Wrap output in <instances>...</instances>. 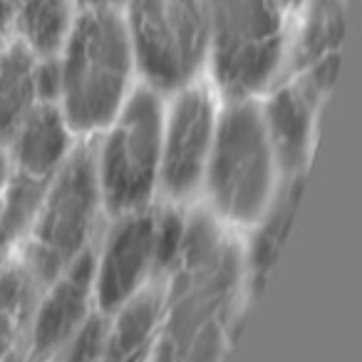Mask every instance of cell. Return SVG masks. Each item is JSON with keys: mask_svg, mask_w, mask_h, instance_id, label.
Here are the masks:
<instances>
[{"mask_svg": "<svg viewBox=\"0 0 362 362\" xmlns=\"http://www.w3.org/2000/svg\"><path fill=\"white\" fill-rule=\"evenodd\" d=\"M60 112L72 132L112 124L127 100L134 55L117 11H82L62 45Z\"/></svg>", "mask_w": 362, "mask_h": 362, "instance_id": "obj_1", "label": "cell"}, {"mask_svg": "<svg viewBox=\"0 0 362 362\" xmlns=\"http://www.w3.org/2000/svg\"><path fill=\"white\" fill-rule=\"evenodd\" d=\"M204 181L214 209L226 221L256 223L266 211L276 194V156L256 102H228L216 117Z\"/></svg>", "mask_w": 362, "mask_h": 362, "instance_id": "obj_2", "label": "cell"}, {"mask_svg": "<svg viewBox=\"0 0 362 362\" xmlns=\"http://www.w3.org/2000/svg\"><path fill=\"white\" fill-rule=\"evenodd\" d=\"M214 82L228 102L263 92L283 62L286 30L278 0H206Z\"/></svg>", "mask_w": 362, "mask_h": 362, "instance_id": "obj_3", "label": "cell"}, {"mask_svg": "<svg viewBox=\"0 0 362 362\" xmlns=\"http://www.w3.org/2000/svg\"><path fill=\"white\" fill-rule=\"evenodd\" d=\"M102 209L95 149L77 146L47 179L28 243V276L50 286L75 258L87 251Z\"/></svg>", "mask_w": 362, "mask_h": 362, "instance_id": "obj_4", "label": "cell"}, {"mask_svg": "<svg viewBox=\"0 0 362 362\" xmlns=\"http://www.w3.org/2000/svg\"><path fill=\"white\" fill-rule=\"evenodd\" d=\"M161 124L164 110L151 87L136 90L112 119L95 171L102 206L115 216L149 206L159 187Z\"/></svg>", "mask_w": 362, "mask_h": 362, "instance_id": "obj_5", "label": "cell"}, {"mask_svg": "<svg viewBox=\"0 0 362 362\" xmlns=\"http://www.w3.org/2000/svg\"><path fill=\"white\" fill-rule=\"evenodd\" d=\"M127 35L134 65L154 92L192 85L206 62V0H129Z\"/></svg>", "mask_w": 362, "mask_h": 362, "instance_id": "obj_6", "label": "cell"}, {"mask_svg": "<svg viewBox=\"0 0 362 362\" xmlns=\"http://www.w3.org/2000/svg\"><path fill=\"white\" fill-rule=\"evenodd\" d=\"M216 102L206 87H184L161 124L159 187L166 197H192L204 181L216 132Z\"/></svg>", "mask_w": 362, "mask_h": 362, "instance_id": "obj_7", "label": "cell"}, {"mask_svg": "<svg viewBox=\"0 0 362 362\" xmlns=\"http://www.w3.org/2000/svg\"><path fill=\"white\" fill-rule=\"evenodd\" d=\"M154 214L149 206L117 216L95 258L92 300L102 313H117L139 296L154 271Z\"/></svg>", "mask_w": 362, "mask_h": 362, "instance_id": "obj_8", "label": "cell"}, {"mask_svg": "<svg viewBox=\"0 0 362 362\" xmlns=\"http://www.w3.org/2000/svg\"><path fill=\"white\" fill-rule=\"evenodd\" d=\"M95 253L87 248L47 286V296L33 317V357L47 360L57 355L90 320Z\"/></svg>", "mask_w": 362, "mask_h": 362, "instance_id": "obj_9", "label": "cell"}, {"mask_svg": "<svg viewBox=\"0 0 362 362\" xmlns=\"http://www.w3.org/2000/svg\"><path fill=\"white\" fill-rule=\"evenodd\" d=\"M305 16L293 45V67L298 82L317 102L335 87L340 77L342 40L347 13L345 0H305Z\"/></svg>", "mask_w": 362, "mask_h": 362, "instance_id": "obj_10", "label": "cell"}, {"mask_svg": "<svg viewBox=\"0 0 362 362\" xmlns=\"http://www.w3.org/2000/svg\"><path fill=\"white\" fill-rule=\"evenodd\" d=\"M315 110L317 100L300 82L276 90L266 107H261L276 166H281L288 176L303 174V166L310 154Z\"/></svg>", "mask_w": 362, "mask_h": 362, "instance_id": "obj_11", "label": "cell"}, {"mask_svg": "<svg viewBox=\"0 0 362 362\" xmlns=\"http://www.w3.org/2000/svg\"><path fill=\"white\" fill-rule=\"evenodd\" d=\"M70 132L57 105L33 107L11 136L18 171L33 179H50L72 151Z\"/></svg>", "mask_w": 362, "mask_h": 362, "instance_id": "obj_12", "label": "cell"}, {"mask_svg": "<svg viewBox=\"0 0 362 362\" xmlns=\"http://www.w3.org/2000/svg\"><path fill=\"white\" fill-rule=\"evenodd\" d=\"M303 192V174L288 176V184L281 192L273 194L271 204L258 218V228L253 233L251 251H248V273H251L253 296L263 291L273 266L278 261V253L288 236V228L293 223L298 209V199Z\"/></svg>", "mask_w": 362, "mask_h": 362, "instance_id": "obj_13", "label": "cell"}, {"mask_svg": "<svg viewBox=\"0 0 362 362\" xmlns=\"http://www.w3.org/2000/svg\"><path fill=\"white\" fill-rule=\"evenodd\" d=\"M161 320V298L141 291L117 310L115 325H107L102 362H144Z\"/></svg>", "mask_w": 362, "mask_h": 362, "instance_id": "obj_14", "label": "cell"}, {"mask_svg": "<svg viewBox=\"0 0 362 362\" xmlns=\"http://www.w3.org/2000/svg\"><path fill=\"white\" fill-rule=\"evenodd\" d=\"M13 23L35 57H55L75 23L72 0H16Z\"/></svg>", "mask_w": 362, "mask_h": 362, "instance_id": "obj_15", "label": "cell"}, {"mask_svg": "<svg viewBox=\"0 0 362 362\" xmlns=\"http://www.w3.org/2000/svg\"><path fill=\"white\" fill-rule=\"evenodd\" d=\"M35 55L23 42L0 50V141H11L18 124L37 105L33 90Z\"/></svg>", "mask_w": 362, "mask_h": 362, "instance_id": "obj_16", "label": "cell"}, {"mask_svg": "<svg viewBox=\"0 0 362 362\" xmlns=\"http://www.w3.org/2000/svg\"><path fill=\"white\" fill-rule=\"evenodd\" d=\"M45 184L42 179H33L18 171L11 181H6V199L0 204V228L6 241L21 236L28 228V223L35 221L37 209H40L42 194H45Z\"/></svg>", "mask_w": 362, "mask_h": 362, "instance_id": "obj_17", "label": "cell"}, {"mask_svg": "<svg viewBox=\"0 0 362 362\" xmlns=\"http://www.w3.org/2000/svg\"><path fill=\"white\" fill-rule=\"evenodd\" d=\"M187 236V218L176 209L154 214V271L166 273L179 266L181 248Z\"/></svg>", "mask_w": 362, "mask_h": 362, "instance_id": "obj_18", "label": "cell"}, {"mask_svg": "<svg viewBox=\"0 0 362 362\" xmlns=\"http://www.w3.org/2000/svg\"><path fill=\"white\" fill-rule=\"evenodd\" d=\"M33 90H35L37 105H57L62 95V67L57 57H42L35 60L33 67Z\"/></svg>", "mask_w": 362, "mask_h": 362, "instance_id": "obj_19", "label": "cell"}, {"mask_svg": "<svg viewBox=\"0 0 362 362\" xmlns=\"http://www.w3.org/2000/svg\"><path fill=\"white\" fill-rule=\"evenodd\" d=\"M82 11H117L119 6H127L129 0H75Z\"/></svg>", "mask_w": 362, "mask_h": 362, "instance_id": "obj_20", "label": "cell"}, {"mask_svg": "<svg viewBox=\"0 0 362 362\" xmlns=\"http://www.w3.org/2000/svg\"><path fill=\"white\" fill-rule=\"evenodd\" d=\"M13 13H16V0H0V33H6V28L13 23Z\"/></svg>", "mask_w": 362, "mask_h": 362, "instance_id": "obj_21", "label": "cell"}, {"mask_svg": "<svg viewBox=\"0 0 362 362\" xmlns=\"http://www.w3.org/2000/svg\"><path fill=\"white\" fill-rule=\"evenodd\" d=\"M6 181H8V159H6V154L0 151V189L6 187Z\"/></svg>", "mask_w": 362, "mask_h": 362, "instance_id": "obj_22", "label": "cell"}, {"mask_svg": "<svg viewBox=\"0 0 362 362\" xmlns=\"http://www.w3.org/2000/svg\"><path fill=\"white\" fill-rule=\"evenodd\" d=\"M278 3H281V8H283V11H286V8H296V6H300L303 0H278Z\"/></svg>", "mask_w": 362, "mask_h": 362, "instance_id": "obj_23", "label": "cell"}]
</instances>
